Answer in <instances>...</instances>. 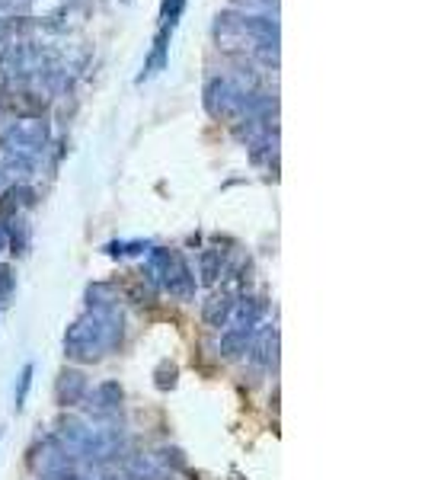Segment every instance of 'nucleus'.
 <instances>
[{"label": "nucleus", "mask_w": 425, "mask_h": 480, "mask_svg": "<svg viewBox=\"0 0 425 480\" xmlns=\"http://www.w3.org/2000/svg\"><path fill=\"white\" fill-rule=\"evenodd\" d=\"M0 250H4V234H0Z\"/></svg>", "instance_id": "14"}, {"label": "nucleus", "mask_w": 425, "mask_h": 480, "mask_svg": "<svg viewBox=\"0 0 425 480\" xmlns=\"http://www.w3.org/2000/svg\"><path fill=\"white\" fill-rule=\"evenodd\" d=\"M119 298L109 285H90L86 289V311H116Z\"/></svg>", "instance_id": "8"}, {"label": "nucleus", "mask_w": 425, "mask_h": 480, "mask_svg": "<svg viewBox=\"0 0 425 480\" xmlns=\"http://www.w3.org/2000/svg\"><path fill=\"white\" fill-rule=\"evenodd\" d=\"M119 474H122V480H160L167 471L151 455H128Z\"/></svg>", "instance_id": "7"}, {"label": "nucleus", "mask_w": 425, "mask_h": 480, "mask_svg": "<svg viewBox=\"0 0 425 480\" xmlns=\"http://www.w3.org/2000/svg\"><path fill=\"white\" fill-rule=\"evenodd\" d=\"M86 391H90V381L80 369H64L54 381V401L61 407H80Z\"/></svg>", "instance_id": "5"}, {"label": "nucleus", "mask_w": 425, "mask_h": 480, "mask_svg": "<svg viewBox=\"0 0 425 480\" xmlns=\"http://www.w3.org/2000/svg\"><path fill=\"white\" fill-rule=\"evenodd\" d=\"M154 461L160 468H173V471H186V468H189L186 455H183L179 449H170V445H160V449H157V455H154Z\"/></svg>", "instance_id": "9"}, {"label": "nucleus", "mask_w": 425, "mask_h": 480, "mask_svg": "<svg viewBox=\"0 0 425 480\" xmlns=\"http://www.w3.org/2000/svg\"><path fill=\"white\" fill-rule=\"evenodd\" d=\"M122 401H125V391L119 381H100L96 387H90L84 397V410L90 423H112V419L122 413Z\"/></svg>", "instance_id": "2"}, {"label": "nucleus", "mask_w": 425, "mask_h": 480, "mask_svg": "<svg viewBox=\"0 0 425 480\" xmlns=\"http://www.w3.org/2000/svg\"><path fill=\"white\" fill-rule=\"evenodd\" d=\"M179 378V369L173 362H160V369H157V387L160 391H170L173 385H176Z\"/></svg>", "instance_id": "13"}, {"label": "nucleus", "mask_w": 425, "mask_h": 480, "mask_svg": "<svg viewBox=\"0 0 425 480\" xmlns=\"http://www.w3.org/2000/svg\"><path fill=\"white\" fill-rule=\"evenodd\" d=\"M237 301H240V289H233V285L215 291V295L201 305V321L208 323L211 330H225L227 323H231V317H233V307H237Z\"/></svg>", "instance_id": "4"}, {"label": "nucleus", "mask_w": 425, "mask_h": 480, "mask_svg": "<svg viewBox=\"0 0 425 480\" xmlns=\"http://www.w3.org/2000/svg\"><path fill=\"white\" fill-rule=\"evenodd\" d=\"M221 273H225V263L217 260V256H211V253H205V256H201V282L215 285L217 279H221Z\"/></svg>", "instance_id": "10"}, {"label": "nucleus", "mask_w": 425, "mask_h": 480, "mask_svg": "<svg viewBox=\"0 0 425 480\" xmlns=\"http://www.w3.org/2000/svg\"><path fill=\"white\" fill-rule=\"evenodd\" d=\"M13 289H16L13 269H10V266H0V307L10 305V298H13Z\"/></svg>", "instance_id": "12"}, {"label": "nucleus", "mask_w": 425, "mask_h": 480, "mask_svg": "<svg viewBox=\"0 0 425 480\" xmlns=\"http://www.w3.org/2000/svg\"><path fill=\"white\" fill-rule=\"evenodd\" d=\"M247 365L253 371H272L279 365V330L272 323H263L259 330L253 333L247 346Z\"/></svg>", "instance_id": "3"}, {"label": "nucleus", "mask_w": 425, "mask_h": 480, "mask_svg": "<svg viewBox=\"0 0 425 480\" xmlns=\"http://www.w3.org/2000/svg\"><path fill=\"white\" fill-rule=\"evenodd\" d=\"M32 375H36V365H32V362H26V365H23V371H20V385H16V394H13L16 410H23V403H26V394H29V387H32Z\"/></svg>", "instance_id": "11"}, {"label": "nucleus", "mask_w": 425, "mask_h": 480, "mask_svg": "<svg viewBox=\"0 0 425 480\" xmlns=\"http://www.w3.org/2000/svg\"><path fill=\"white\" fill-rule=\"evenodd\" d=\"M125 339L122 311H84L64 333V355L78 365H94L102 355L116 353Z\"/></svg>", "instance_id": "1"}, {"label": "nucleus", "mask_w": 425, "mask_h": 480, "mask_svg": "<svg viewBox=\"0 0 425 480\" xmlns=\"http://www.w3.org/2000/svg\"><path fill=\"white\" fill-rule=\"evenodd\" d=\"M259 327H240V323H227L225 330H221V343H217V353L221 359H243L247 353L249 339Z\"/></svg>", "instance_id": "6"}]
</instances>
